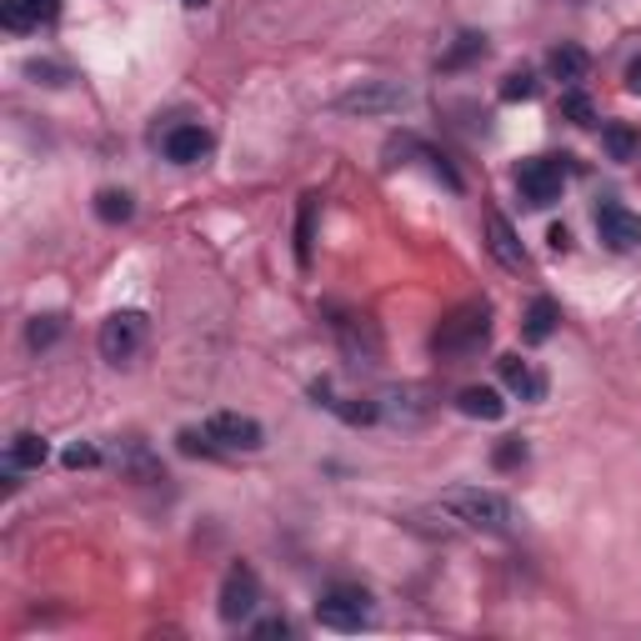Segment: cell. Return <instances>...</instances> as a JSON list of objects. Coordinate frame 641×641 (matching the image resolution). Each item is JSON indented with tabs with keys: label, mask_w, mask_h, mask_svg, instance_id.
<instances>
[{
	"label": "cell",
	"mask_w": 641,
	"mask_h": 641,
	"mask_svg": "<svg viewBox=\"0 0 641 641\" xmlns=\"http://www.w3.org/2000/svg\"><path fill=\"white\" fill-rule=\"evenodd\" d=\"M186 6H190V10H206V6H210V0H186Z\"/></svg>",
	"instance_id": "obj_32"
},
{
	"label": "cell",
	"mask_w": 641,
	"mask_h": 641,
	"mask_svg": "<svg viewBox=\"0 0 641 641\" xmlns=\"http://www.w3.org/2000/svg\"><path fill=\"white\" fill-rule=\"evenodd\" d=\"M310 396H316V406L336 411V416H341V421H351V426H366V421H376V416H381L376 401H351V396H336V391H331L326 381H316V386H310Z\"/></svg>",
	"instance_id": "obj_14"
},
{
	"label": "cell",
	"mask_w": 641,
	"mask_h": 641,
	"mask_svg": "<svg viewBox=\"0 0 641 641\" xmlns=\"http://www.w3.org/2000/svg\"><path fill=\"white\" fill-rule=\"evenodd\" d=\"M46 456H50V446L36 436V431H20V436L10 441V466H16V471H36V466H46Z\"/></svg>",
	"instance_id": "obj_19"
},
{
	"label": "cell",
	"mask_w": 641,
	"mask_h": 641,
	"mask_svg": "<svg viewBox=\"0 0 641 641\" xmlns=\"http://www.w3.org/2000/svg\"><path fill=\"white\" fill-rule=\"evenodd\" d=\"M96 216L110 220V226H120V220L136 216V206H130L126 190H100V196H96Z\"/></svg>",
	"instance_id": "obj_21"
},
{
	"label": "cell",
	"mask_w": 641,
	"mask_h": 641,
	"mask_svg": "<svg viewBox=\"0 0 641 641\" xmlns=\"http://www.w3.org/2000/svg\"><path fill=\"white\" fill-rule=\"evenodd\" d=\"M561 116L571 120V126H596V106H591L586 96H581V90H566V96H561Z\"/></svg>",
	"instance_id": "obj_22"
},
{
	"label": "cell",
	"mask_w": 641,
	"mask_h": 641,
	"mask_svg": "<svg viewBox=\"0 0 641 641\" xmlns=\"http://www.w3.org/2000/svg\"><path fill=\"white\" fill-rule=\"evenodd\" d=\"M210 130L206 126H176V130H166V156L176 160V166H196V160H206L210 156Z\"/></svg>",
	"instance_id": "obj_11"
},
{
	"label": "cell",
	"mask_w": 641,
	"mask_h": 641,
	"mask_svg": "<svg viewBox=\"0 0 641 641\" xmlns=\"http://www.w3.org/2000/svg\"><path fill=\"white\" fill-rule=\"evenodd\" d=\"M536 76H531V70L526 66H521V70H511V76L506 80H501V100H536Z\"/></svg>",
	"instance_id": "obj_23"
},
{
	"label": "cell",
	"mask_w": 641,
	"mask_h": 641,
	"mask_svg": "<svg viewBox=\"0 0 641 641\" xmlns=\"http://www.w3.org/2000/svg\"><path fill=\"white\" fill-rule=\"evenodd\" d=\"M310 220H316V200H300V226H296V260L310 266Z\"/></svg>",
	"instance_id": "obj_25"
},
{
	"label": "cell",
	"mask_w": 641,
	"mask_h": 641,
	"mask_svg": "<svg viewBox=\"0 0 641 641\" xmlns=\"http://www.w3.org/2000/svg\"><path fill=\"white\" fill-rule=\"evenodd\" d=\"M586 66H591V56H586L581 46H571V40H561V46L546 56V70H551L556 80H566V86H576V80L586 76Z\"/></svg>",
	"instance_id": "obj_18"
},
{
	"label": "cell",
	"mask_w": 641,
	"mask_h": 641,
	"mask_svg": "<svg viewBox=\"0 0 641 641\" xmlns=\"http://www.w3.org/2000/svg\"><path fill=\"white\" fill-rule=\"evenodd\" d=\"M441 506H446L451 516L461 521V526L491 531V536L511 531V521H516L511 501L501 496V491H486V486H456V491H446V496H441Z\"/></svg>",
	"instance_id": "obj_2"
},
{
	"label": "cell",
	"mask_w": 641,
	"mask_h": 641,
	"mask_svg": "<svg viewBox=\"0 0 641 641\" xmlns=\"http://www.w3.org/2000/svg\"><path fill=\"white\" fill-rule=\"evenodd\" d=\"M471 56H486V40H481V36H456V46H451L446 56H441V66L456 70V66H466Z\"/></svg>",
	"instance_id": "obj_24"
},
{
	"label": "cell",
	"mask_w": 641,
	"mask_h": 641,
	"mask_svg": "<svg viewBox=\"0 0 641 641\" xmlns=\"http://www.w3.org/2000/svg\"><path fill=\"white\" fill-rule=\"evenodd\" d=\"M496 366H501V381H506V386L516 391L521 401H541V396H546V376H541V371L531 366V361H521V356H501Z\"/></svg>",
	"instance_id": "obj_15"
},
{
	"label": "cell",
	"mask_w": 641,
	"mask_h": 641,
	"mask_svg": "<svg viewBox=\"0 0 641 641\" xmlns=\"http://www.w3.org/2000/svg\"><path fill=\"white\" fill-rule=\"evenodd\" d=\"M206 436L216 441L220 456H226V451H260L266 431H260V421L240 416V411H216V416L206 421Z\"/></svg>",
	"instance_id": "obj_6"
},
{
	"label": "cell",
	"mask_w": 641,
	"mask_h": 641,
	"mask_svg": "<svg viewBox=\"0 0 641 641\" xmlns=\"http://www.w3.org/2000/svg\"><path fill=\"white\" fill-rule=\"evenodd\" d=\"M596 230L611 250H637L641 246V216L627 206H601L596 210Z\"/></svg>",
	"instance_id": "obj_9"
},
{
	"label": "cell",
	"mask_w": 641,
	"mask_h": 641,
	"mask_svg": "<svg viewBox=\"0 0 641 641\" xmlns=\"http://www.w3.org/2000/svg\"><path fill=\"white\" fill-rule=\"evenodd\" d=\"M561 186H566V166H561V156H531V160H521L516 190L531 200V206H541V210L556 206Z\"/></svg>",
	"instance_id": "obj_4"
},
{
	"label": "cell",
	"mask_w": 641,
	"mask_h": 641,
	"mask_svg": "<svg viewBox=\"0 0 641 641\" xmlns=\"http://www.w3.org/2000/svg\"><path fill=\"white\" fill-rule=\"evenodd\" d=\"M256 601H260L256 571H250L246 561H236V566L226 571V581H220V621H246L250 611H256Z\"/></svg>",
	"instance_id": "obj_7"
},
{
	"label": "cell",
	"mask_w": 641,
	"mask_h": 641,
	"mask_svg": "<svg viewBox=\"0 0 641 641\" xmlns=\"http://www.w3.org/2000/svg\"><path fill=\"white\" fill-rule=\"evenodd\" d=\"M486 341H491V306L486 300H466V306H456L436 331H431V351H436L441 361H466V356H476Z\"/></svg>",
	"instance_id": "obj_1"
},
{
	"label": "cell",
	"mask_w": 641,
	"mask_h": 641,
	"mask_svg": "<svg viewBox=\"0 0 641 641\" xmlns=\"http://www.w3.org/2000/svg\"><path fill=\"white\" fill-rule=\"evenodd\" d=\"M456 411L471 421H501L506 416V401H501V391H491V386H466L456 396Z\"/></svg>",
	"instance_id": "obj_17"
},
{
	"label": "cell",
	"mask_w": 641,
	"mask_h": 641,
	"mask_svg": "<svg viewBox=\"0 0 641 641\" xmlns=\"http://www.w3.org/2000/svg\"><path fill=\"white\" fill-rule=\"evenodd\" d=\"M140 341H146V316L140 310H116V316L100 320V356L116 361V366L136 356Z\"/></svg>",
	"instance_id": "obj_5"
},
{
	"label": "cell",
	"mask_w": 641,
	"mask_h": 641,
	"mask_svg": "<svg viewBox=\"0 0 641 641\" xmlns=\"http://www.w3.org/2000/svg\"><path fill=\"white\" fill-rule=\"evenodd\" d=\"M561 326V306L551 296H536L526 306V316H521V336L531 341V346H541V341H551V331Z\"/></svg>",
	"instance_id": "obj_16"
},
{
	"label": "cell",
	"mask_w": 641,
	"mask_h": 641,
	"mask_svg": "<svg viewBox=\"0 0 641 641\" xmlns=\"http://www.w3.org/2000/svg\"><path fill=\"white\" fill-rule=\"evenodd\" d=\"M96 461H100V451H96V446H80V441L66 451V466H70V471H80V466H96Z\"/></svg>",
	"instance_id": "obj_28"
},
{
	"label": "cell",
	"mask_w": 641,
	"mask_h": 641,
	"mask_svg": "<svg viewBox=\"0 0 641 641\" xmlns=\"http://www.w3.org/2000/svg\"><path fill=\"white\" fill-rule=\"evenodd\" d=\"M491 461H496V471H511V466H521V461H526V441H501L496 451H491Z\"/></svg>",
	"instance_id": "obj_27"
},
{
	"label": "cell",
	"mask_w": 641,
	"mask_h": 641,
	"mask_svg": "<svg viewBox=\"0 0 641 641\" xmlns=\"http://www.w3.org/2000/svg\"><path fill=\"white\" fill-rule=\"evenodd\" d=\"M601 146H607V156H611V160H631V156H637L641 140H637V130H631V126L611 120V126L601 130Z\"/></svg>",
	"instance_id": "obj_20"
},
{
	"label": "cell",
	"mask_w": 641,
	"mask_h": 641,
	"mask_svg": "<svg viewBox=\"0 0 641 641\" xmlns=\"http://www.w3.org/2000/svg\"><path fill=\"white\" fill-rule=\"evenodd\" d=\"M60 0H0V26L6 30H40L56 20Z\"/></svg>",
	"instance_id": "obj_12"
},
{
	"label": "cell",
	"mask_w": 641,
	"mask_h": 641,
	"mask_svg": "<svg viewBox=\"0 0 641 641\" xmlns=\"http://www.w3.org/2000/svg\"><path fill=\"white\" fill-rule=\"evenodd\" d=\"M486 246H491V256H496L506 270H526V250H521V240H516V230H511V220L496 216V210L486 216Z\"/></svg>",
	"instance_id": "obj_13"
},
{
	"label": "cell",
	"mask_w": 641,
	"mask_h": 641,
	"mask_svg": "<svg viewBox=\"0 0 641 641\" xmlns=\"http://www.w3.org/2000/svg\"><path fill=\"white\" fill-rule=\"evenodd\" d=\"M406 100L411 96L401 86H391V80H366V86L341 96V110H351V116H381V110H401Z\"/></svg>",
	"instance_id": "obj_8"
},
{
	"label": "cell",
	"mask_w": 641,
	"mask_h": 641,
	"mask_svg": "<svg viewBox=\"0 0 641 641\" xmlns=\"http://www.w3.org/2000/svg\"><path fill=\"white\" fill-rule=\"evenodd\" d=\"M256 637H290V627L280 617H270V621H260V627H256Z\"/></svg>",
	"instance_id": "obj_29"
},
{
	"label": "cell",
	"mask_w": 641,
	"mask_h": 641,
	"mask_svg": "<svg viewBox=\"0 0 641 641\" xmlns=\"http://www.w3.org/2000/svg\"><path fill=\"white\" fill-rule=\"evenodd\" d=\"M627 90H631V96H641V56L627 66Z\"/></svg>",
	"instance_id": "obj_31"
},
{
	"label": "cell",
	"mask_w": 641,
	"mask_h": 641,
	"mask_svg": "<svg viewBox=\"0 0 641 641\" xmlns=\"http://www.w3.org/2000/svg\"><path fill=\"white\" fill-rule=\"evenodd\" d=\"M336 336H341V346H346L351 361H366V366H371V361L381 356V336H376V320H371V316H341Z\"/></svg>",
	"instance_id": "obj_10"
},
{
	"label": "cell",
	"mask_w": 641,
	"mask_h": 641,
	"mask_svg": "<svg viewBox=\"0 0 641 641\" xmlns=\"http://www.w3.org/2000/svg\"><path fill=\"white\" fill-rule=\"evenodd\" d=\"M546 240H551V250H571V230L566 226H551Z\"/></svg>",
	"instance_id": "obj_30"
},
{
	"label": "cell",
	"mask_w": 641,
	"mask_h": 641,
	"mask_svg": "<svg viewBox=\"0 0 641 641\" xmlns=\"http://www.w3.org/2000/svg\"><path fill=\"white\" fill-rule=\"evenodd\" d=\"M60 336V316H36V320H30V331H26V341H30V346H50V341H56Z\"/></svg>",
	"instance_id": "obj_26"
},
{
	"label": "cell",
	"mask_w": 641,
	"mask_h": 641,
	"mask_svg": "<svg viewBox=\"0 0 641 641\" xmlns=\"http://www.w3.org/2000/svg\"><path fill=\"white\" fill-rule=\"evenodd\" d=\"M371 617H376V611H371V591L351 586V581L326 586L316 601V621L331 631H361V627H371Z\"/></svg>",
	"instance_id": "obj_3"
}]
</instances>
